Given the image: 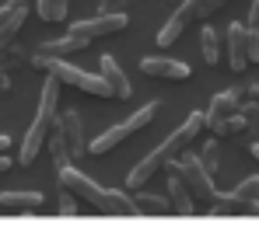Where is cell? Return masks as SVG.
<instances>
[{
  "instance_id": "cell-12",
  "label": "cell",
  "mask_w": 259,
  "mask_h": 244,
  "mask_svg": "<svg viewBox=\"0 0 259 244\" xmlns=\"http://www.w3.org/2000/svg\"><path fill=\"white\" fill-rule=\"evenodd\" d=\"M98 67H102V77L109 81V87H112V94H116V101H126L130 91H133V84H130V77L123 74V67H119V59L116 56H102L98 59Z\"/></svg>"
},
{
  "instance_id": "cell-29",
  "label": "cell",
  "mask_w": 259,
  "mask_h": 244,
  "mask_svg": "<svg viewBox=\"0 0 259 244\" xmlns=\"http://www.w3.org/2000/svg\"><path fill=\"white\" fill-rule=\"evenodd\" d=\"M11 7H28V0H7Z\"/></svg>"
},
{
  "instance_id": "cell-20",
  "label": "cell",
  "mask_w": 259,
  "mask_h": 244,
  "mask_svg": "<svg viewBox=\"0 0 259 244\" xmlns=\"http://www.w3.org/2000/svg\"><path fill=\"white\" fill-rule=\"evenodd\" d=\"M133 203H137V213H172V199H161L151 192H137Z\"/></svg>"
},
{
  "instance_id": "cell-22",
  "label": "cell",
  "mask_w": 259,
  "mask_h": 244,
  "mask_svg": "<svg viewBox=\"0 0 259 244\" xmlns=\"http://www.w3.org/2000/svg\"><path fill=\"white\" fill-rule=\"evenodd\" d=\"M200 161H203V167H207L210 174H217V143H214V140H210V143H203Z\"/></svg>"
},
{
  "instance_id": "cell-27",
  "label": "cell",
  "mask_w": 259,
  "mask_h": 244,
  "mask_svg": "<svg viewBox=\"0 0 259 244\" xmlns=\"http://www.w3.org/2000/svg\"><path fill=\"white\" fill-rule=\"evenodd\" d=\"M11 164H14V161H11L7 154H0V174H4V171H11Z\"/></svg>"
},
{
  "instance_id": "cell-14",
  "label": "cell",
  "mask_w": 259,
  "mask_h": 244,
  "mask_svg": "<svg viewBox=\"0 0 259 244\" xmlns=\"http://www.w3.org/2000/svg\"><path fill=\"white\" fill-rule=\"evenodd\" d=\"M25 18H28V7H11V4L0 7V49L11 45V39L21 32Z\"/></svg>"
},
{
  "instance_id": "cell-21",
  "label": "cell",
  "mask_w": 259,
  "mask_h": 244,
  "mask_svg": "<svg viewBox=\"0 0 259 244\" xmlns=\"http://www.w3.org/2000/svg\"><path fill=\"white\" fill-rule=\"evenodd\" d=\"M67 7H70V0H35V11L42 21H63Z\"/></svg>"
},
{
  "instance_id": "cell-15",
  "label": "cell",
  "mask_w": 259,
  "mask_h": 244,
  "mask_svg": "<svg viewBox=\"0 0 259 244\" xmlns=\"http://www.w3.org/2000/svg\"><path fill=\"white\" fill-rule=\"evenodd\" d=\"M91 45V39H84V35H67V39H53V42H42L39 49H35V56H70V52H81V49H88Z\"/></svg>"
},
{
  "instance_id": "cell-1",
  "label": "cell",
  "mask_w": 259,
  "mask_h": 244,
  "mask_svg": "<svg viewBox=\"0 0 259 244\" xmlns=\"http://www.w3.org/2000/svg\"><path fill=\"white\" fill-rule=\"evenodd\" d=\"M203 126H207V112H189V119L182 122V126L175 129L165 143H158L151 154H144V161L130 171L126 189H144V181H151L158 171H165V164H168V161H175L182 150H189V147H193V140L200 136V129H203Z\"/></svg>"
},
{
  "instance_id": "cell-26",
  "label": "cell",
  "mask_w": 259,
  "mask_h": 244,
  "mask_svg": "<svg viewBox=\"0 0 259 244\" xmlns=\"http://www.w3.org/2000/svg\"><path fill=\"white\" fill-rule=\"evenodd\" d=\"M11 87V77H7V70H4V63H0V91H7Z\"/></svg>"
},
{
  "instance_id": "cell-31",
  "label": "cell",
  "mask_w": 259,
  "mask_h": 244,
  "mask_svg": "<svg viewBox=\"0 0 259 244\" xmlns=\"http://www.w3.org/2000/svg\"><path fill=\"white\" fill-rule=\"evenodd\" d=\"M249 213H259V203H252V209H249Z\"/></svg>"
},
{
  "instance_id": "cell-10",
  "label": "cell",
  "mask_w": 259,
  "mask_h": 244,
  "mask_svg": "<svg viewBox=\"0 0 259 244\" xmlns=\"http://www.w3.org/2000/svg\"><path fill=\"white\" fill-rule=\"evenodd\" d=\"M140 70L147 77H158V81H189V63L182 59H168V56H144L140 59Z\"/></svg>"
},
{
  "instance_id": "cell-4",
  "label": "cell",
  "mask_w": 259,
  "mask_h": 244,
  "mask_svg": "<svg viewBox=\"0 0 259 244\" xmlns=\"http://www.w3.org/2000/svg\"><path fill=\"white\" fill-rule=\"evenodd\" d=\"M32 63L42 67V70H49L53 77H60V84H70V87L84 91V94H91V98H116L112 87H109V81H105L102 74H88V70H81V67L60 59V56H32Z\"/></svg>"
},
{
  "instance_id": "cell-23",
  "label": "cell",
  "mask_w": 259,
  "mask_h": 244,
  "mask_svg": "<svg viewBox=\"0 0 259 244\" xmlns=\"http://www.w3.org/2000/svg\"><path fill=\"white\" fill-rule=\"evenodd\" d=\"M245 45H249V63H259V28L245 32Z\"/></svg>"
},
{
  "instance_id": "cell-19",
  "label": "cell",
  "mask_w": 259,
  "mask_h": 244,
  "mask_svg": "<svg viewBox=\"0 0 259 244\" xmlns=\"http://www.w3.org/2000/svg\"><path fill=\"white\" fill-rule=\"evenodd\" d=\"M189 25H186V18L179 14V11H172V18L161 25V32H158V45H172V42L182 39V32H186Z\"/></svg>"
},
{
  "instance_id": "cell-18",
  "label": "cell",
  "mask_w": 259,
  "mask_h": 244,
  "mask_svg": "<svg viewBox=\"0 0 259 244\" xmlns=\"http://www.w3.org/2000/svg\"><path fill=\"white\" fill-rule=\"evenodd\" d=\"M217 0H182V7H179V14L186 18V25H193V21H200V18H207V14H214Z\"/></svg>"
},
{
  "instance_id": "cell-13",
  "label": "cell",
  "mask_w": 259,
  "mask_h": 244,
  "mask_svg": "<svg viewBox=\"0 0 259 244\" xmlns=\"http://www.w3.org/2000/svg\"><path fill=\"white\" fill-rule=\"evenodd\" d=\"M245 32H249V25H228V32H224V39H228V63H231V70H245V67H249Z\"/></svg>"
},
{
  "instance_id": "cell-2",
  "label": "cell",
  "mask_w": 259,
  "mask_h": 244,
  "mask_svg": "<svg viewBox=\"0 0 259 244\" xmlns=\"http://www.w3.org/2000/svg\"><path fill=\"white\" fill-rule=\"evenodd\" d=\"M56 181H60V189L74 192L77 199H84L88 206H95L98 213H116V216H130V213H137V203H133V196L119 192V189H102L95 178L81 174L74 164L60 167V171H56Z\"/></svg>"
},
{
  "instance_id": "cell-5",
  "label": "cell",
  "mask_w": 259,
  "mask_h": 244,
  "mask_svg": "<svg viewBox=\"0 0 259 244\" xmlns=\"http://www.w3.org/2000/svg\"><path fill=\"white\" fill-rule=\"evenodd\" d=\"M154 115H158V101H151V105H144L140 112H133L130 119L116 122V126H109L98 140H91V147H88V154H95V157H102V154H112L119 143H126L133 133H140L144 126H151L154 122Z\"/></svg>"
},
{
  "instance_id": "cell-8",
  "label": "cell",
  "mask_w": 259,
  "mask_h": 244,
  "mask_svg": "<svg viewBox=\"0 0 259 244\" xmlns=\"http://www.w3.org/2000/svg\"><path fill=\"white\" fill-rule=\"evenodd\" d=\"M238 112V91H221L210 98V108H207V129L214 136H228V119Z\"/></svg>"
},
{
  "instance_id": "cell-6",
  "label": "cell",
  "mask_w": 259,
  "mask_h": 244,
  "mask_svg": "<svg viewBox=\"0 0 259 244\" xmlns=\"http://www.w3.org/2000/svg\"><path fill=\"white\" fill-rule=\"evenodd\" d=\"M175 171L186 178V185L193 189V196L200 203H217V185H214V174L203 167L200 154H186L182 161H175Z\"/></svg>"
},
{
  "instance_id": "cell-24",
  "label": "cell",
  "mask_w": 259,
  "mask_h": 244,
  "mask_svg": "<svg viewBox=\"0 0 259 244\" xmlns=\"http://www.w3.org/2000/svg\"><path fill=\"white\" fill-rule=\"evenodd\" d=\"M60 213H63V216H74V213H77V196L67 192V189H63V196H60Z\"/></svg>"
},
{
  "instance_id": "cell-17",
  "label": "cell",
  "mask_w": 259,
  "mask_h": 244,
  "mask_svg": "<svg viewBox=\"0 0 259 244\" xmlns=\"http://www.w3.org/2000/svg\"><path fill=\"white\" fill-rule=\"evenodd\" d=\"M0 206L4 209H39L42 196L39 192H0Z\"/></svg>"
},
{
  "instance_id": "cell-30",
  "label": "cell",
  "mask_w": 259,
  "mask_h": 244,
  "mask_svg": "<svg viewBox=\"0 0 259 244\" xmlns=\"http://www.w3.org/2000/svg\"><path fill=\"white\" fill-rule=\"evenodd\" d=\"M249 154H252V157L259 161V143H252V150H249Z\"/></svg>"
},
{
  "instance_id": "cell-3",
  "label": "cell",
  "mask_w": 259,
  "mask_h": 244,
  "mask_svg": "<svg viewBox=\"0 0 259 244\" xmlns=\"http://www.w3.org/2000/svg\"><path fill=\"white\" fill-rule=\"evenodd\" d=\"M56 98H60V77L49 74V81L42 87V98H39V112H35V119H32L25 140H21V150H18V164L21 167H32V161L39 157V150L49 143V133L56 126Z\"/></svg>"
},
{
  "instance_id": "cell-11",
  "label": "cell",
  "mask_w": 259,
  "mask_h": 244,
  "mask_svg": "<svg viewBox=\"0 0 259 244\" xmlns=\"http://www.w3.org/2000/svg\"><path fill=\"white\" fill-rule=\"evenodd\" d=\"M56 129L63 133V143L70 147V154H74V161L77 157H84L88 154V140H84V122H81V115L70 108V112H63L60 119H56Z\"/></svg>"
},
{
  "instance_id": "cell-7",
  "label": "cell",
  "mask_w": 259,
  "mask_h": 244,
  "mask_svg": "<svg viewBox=\"0 0 259 244\" xmlns=\"http://www.w3.org/2000/svg\"><path fill=\"white\" fill-rule=\"evenodd\" d=\"M126 25H130V14L116 11V14H95V18H84V21H74V25H70V32L95 42V39H109V35L123 32Z\"/></svg>"
},
{
  "instance_id": "cell-9",
  "label": "cell",
  "mask_w": 259,
  "mask_h": 244,
  "mask_svg": "<svg viewBox=\"0 0 259 244\" xmlns=\"http://www.w3.org/2000/svg\"><path fill=\"white\" fill-rule=\"evenodd\" d=\"M165 189H168V199H172V213L189 216L193 206H196V196H193V189L186 185V178L175 171V161L165 164Z\"/></svg>"
},
{
  "instance_id": "cell-28",
  "label": "cell",
  "mask_w": 259,
  "mask_h": 244,
  "mask_svg": "<svg viewBox=\"0 0 259 244\" xmlns=\"http://www.w3.org/2000/svg\"><path fill=\"white\" fill-rule=\"evenodd\" d=\"M7 150H11V136L4 133V136H0V154H7Z\"/></svg>"
},
{
  "instance_id": "cell-16",
  "label": "cell",
  "mask_w": 259,
  "mask_h": 244,
  "mask_svg": "<svg viewBox=\"0 0 259 244\" xmlns=\"http://www.w3.org/2000/svg\"><path fill=\"white\" fill-rule=\"evenodd\" d=\"M200 56H203V63H221V35H217L210 25H203L200 28Z\"/></svg>"
},
{
  "instance_id": "cell-25",
  "label": "cell",
  "mask_w": 259,
  "mask_h": 244,
  "mask_svg": "<svg viewBox=\"0 0 259 244\" xmlns=\"http://www.w3.org/2000/svg\"><path fill=\"white\" fill-rule=\"evenodd\" d=\"M249 28H259V0H252L249 7Z\"/></svg>"
},
{
  "instance_id": "cell-32",
  "label": "cell",
  "mask_w": 259,
  "mask_h": 244,
  "mask_svg": "<svg viewBox=\"0 0 259 244\" xmlns=\"http://www.w3.org/2000/svg\"><path fill=\"white\" fill-rule=\"evenodd\" d=\"M217 4H221V7H224V4H228V0H217Z\"/></svg>"
}]
</instances>
